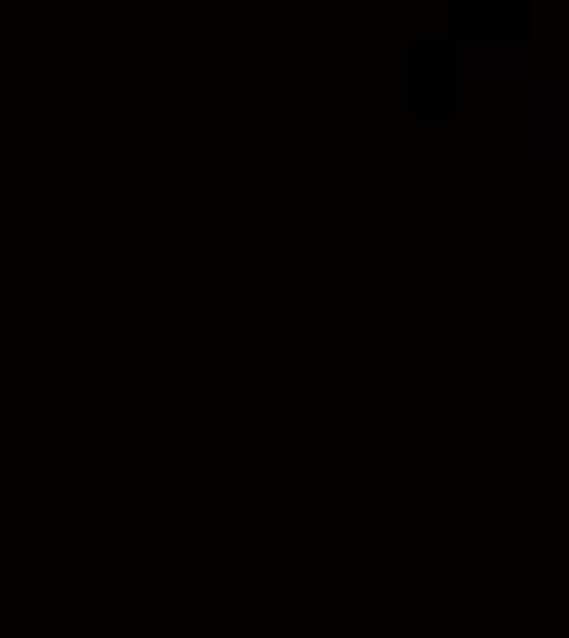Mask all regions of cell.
<instances>
[{"label":"cell","mask_w":569,"mask_h":638,"mask_svg":"<svg viewBox=\"0 0 569 638\" xmlns=\"http://www.w3.org/2000/svg\"><path fill=\"white\" fill-rule=\"evenodd\" d=\"M530 70L526 40H457L452 44V74L462 79H520Z\"/></svg>","instance_id":"6da1fadb"},{"label":"cell","mask_w":569,"mask_h":638,"mask_svg":"<svg viewBox=\"0 0 569 638\" xmlns=\"http://www.w3.org/2000/svg\"><path fill=\"white\" fill-rule=\"evenodd\" d=\"M569 89L565 79H545L535 84L530 99V147L535 157H565V119H569Z\"/></svg>","instance_id":"7a4b0ae2"}]
</instances>
